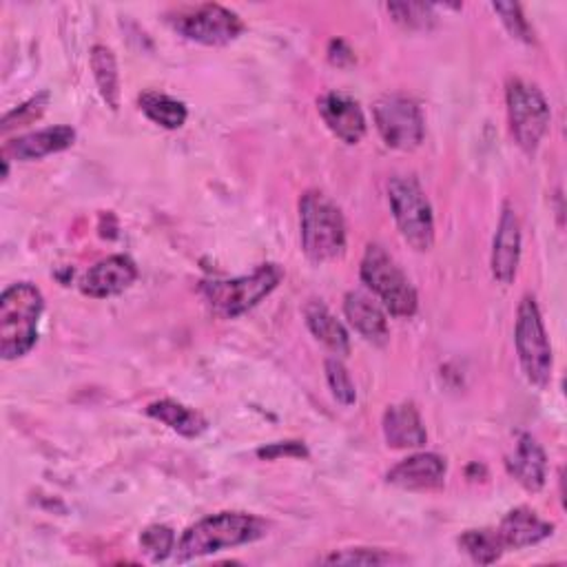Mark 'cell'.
Listing matches in <instances>:
<instances>
[{"label":"cell","mask_w":567,"mask_h":567,"mask_svg":"<svg viewBox=\"0 0 567 567\" xmlns=\"http://www.w3.org/2000/svg\"><path fill=\"white\" fill-rule=\"evenodd\" d=\"M89 62H91V73L95 80V86L102 95V100L106 102V106L111 111L120 109V71H117V60L113 55V51L106 44H93L91 53H89Z\"/></svg>","instance_id":"obj_22"},{"label":"cell","mask_w":567,"mask_h":567,"mask_svg":"<svg viewBox=\"0 0 567 567\" xmlns=\"http://www.w3.org/2000/svg\"><path fill=\"white\" fill-rule=\"evenodd\" d=\"M323 370H326V381H328L332 396L341 405H352L357 401V390H354V381H352L350 372L346 370V365L332 357V359H326Z\"/></svg>","instance_id":"obj_27"},{"label":"cell","mask_w":567,"mask_h":567,"mask_svg":"<svg viewBox=\"0 0 567 567\" xmlns=\"http://www.w3.org/2000/svg\"><path fill=\"white\" fill-rule=\"evenodd\" d=\"M266 520L248 512H219L210 514L182 534L175 545V560L186 563L206 554L237 547L266 536Z\"/></svg>","instance_id":"obj_1"},{"label":"cell","mask_w":567,"mask_h":567,"mask_svg":"<svg viewBox=\"0 0 567 567\" xmlns=\"http://www.w3.org/2000/svg\"><path fill=\"white\" fill-rule=\"evenodd\" d=\"M75 142V131L66 124L58 126H47L27 135H18L2 146V155L9 159L18 162H31V159H42L51 153H60L69 148Z\"/></svg>","instance_id":"obj_15"},{"label":"cell","mask_w":567,"mask_h":567,"mask_svg":"<svg viewBox=\"0 0 567 567\" xmlns=\"http://www.w3.org/2000/svg\"><path fill=\"white\" fill-rule=\"evenodd\" d=\"M303 319L308 330L317 341H321L328 350L334 354H348L350 352V337L343 323L328 310V306L321 299H310L303 306Z\"/></svg>","instance_id":"obj_20"},{"label":"cell","mask_w":567,"mask_h":567,"mask_svg":"<svg viewBox=\"0 0 567 567\" xmlns=\"http://www.w3.org/2000/svg\"><path fill=\"white\" fill-rule=\"evenodd\" d=\"M514 343L525 379L536 388H545L551 379L554 357L538 303L532 295H525L516 308Z\"/></svg>","instance_id":"obj_7"},{"label":"cell","mask_w":567,"mask_h":567,"mask_svg":"<svg viewBox=\"0 0 567 567\" xmlns=\"http://www.w3.org/2000/svg\"><path fill=\"white\" fill-rule=\"evenodd\" d=\"M140 547L153 563H159L175 551V532L168 525L153 523L142 529Z\"/></svg>","instance_id":"obj_26"},{"label":"cell","mask_w":567,"mask_h":567,"mask_svg":"<svg viewBox=\"0 0 567 567\" xmlns=\"http://www.w3.org/2000/svg\"><path fill=\"white\" fill-rule=\"evenodd\" d=\"M44 310L42 292L29 281H16L0 295V354L11 361L24 357L38 341Z\"/></svg>","instance_id":"obj_2"},{"label":"cell","mask_w":567,"mask_h":567,"mask_svg":"<svg viewBox=\"0 0 567 567\" xmlns=\"http://www.w3.org/2000/svg\"><path fill=\"white\" fill-rule=\"evenodd\" d=\"M492 9H494V13L501 16V22L505 24V29L509 31L512 38L527 42V44L534 42V31H532L527 18L523 16L518 2H492Z\"/></svg>","instance_id":"obj_29"},{"label":"cell","mask_w":567,"mask_h":567,"mask_svg":"<svg viewBox=\"0 0 567 567\" xmlns=\"http://www.w3.org/2000/svg\"><path fill=\"white\" fill-rule=\"evenodd\" d=\"M137 279V266L128 255H111L91 266L82 281L80 290L93 299H106L124 292Z\"/></svg>","instance_id":"obj_13"},{"label":"cell","mask_w":567,"mask_h":567,"mask_svg":"<svg viewBox=\"0 0 567 567\" xmlns=\"http://www.w3.org/2000/svg\"><path fill=\"white\" fill-rule=\"evenodd\" d=\"M505 467L509 476H514L516 483H520L529 492H538L545 485L547 456L540 443L527 432L518 434L512 454H507L505 458Z\"/></svg>","instance_id":"obj_16"},{"label":"cell","mask_w":567,"mask_h":567,"mask_svg":"<svg viewBox=\"0 0 567 567\" xmlns=\"http://www.w3.org/2000/svg\"><path fill=\"white\" fill-rule=\"evenodd\" d=\"M47 102H49V93L42 91V93L33 95L31 100H27L24 104H20L18 109L9 111V113L2 117V133H9V131L16 128V126H24V124H31L33 120H38V117L44 113Z\"/></svg>","instance_id":"obj_30"},{"label":"cell","mask_w":567,"mask_h":567,"mask_svg":"<svg viewBox=\"0 0 567 567\" xmlns=\"http://www.w3.org/2000/svg\"><path fill=\"white\" fill-rule=\"evenodd\" d=\"M328 60L337 66H348L354 62V53L343 40H332L328 47Z\"/></svg>","instance_id":"obj_32"},{"label":"cell","mask_w":567,"mask_h":567,"mask_svg":"<svg viewBox=\"0 0 567 567\" xmlns=\"http://www.w3.org/2000/svg\"><path fill=\"white\" fill-rule=\"evenodd\" d=\"M518 261H520V219L516 215V208L509 202H505L501 208L494 239H492V255H489L492 277L498 284L509 286L516 279Z\"/></svg>","instance_id":"obj_11"},{"label":"cell","mask_w":567,"mask_h":567,"mask_svg":"<svg viewBox=\"0 0 567 567\" xmlns=\"http://www.w3.org/2000/svg\"><path fill=\"white\" fill-rule=\"evenodd\" d=\"M401 560H403L401 556H394L377 547H350V549L332 551L319 558V563H326V565H390Z\"/></svg>","instance_id":"obj_25"},{"label":"cell","mask_w":567,"mask_h":567,"mask_svg":"<svg viewBox=\"0 0 567 567\" xmlns=\"http://www.w3.org/2000/svg\"><path fill=\"white\" fill-rule=\"evenodd\" d=\"M140 111L162 128H179L188 117V109L182 100H175L159 91H144L137 95Z\"/></svg>","instance_id":"obj_23"},{"label":"cell","mask_w":567,"mask_h":567,"mask_svg":"<svg viewBox=\"0 0 567 567\" xmlns=\"http://www.w3.org/2000/svg\"><path fill=\"white\" fill-rule=\"evenodd\" d=\"M284 270L277 264H261L252 272L233 279H210L202 281L199 290L210 306V310L224 319H235L250 308H255L264 297H268L279 281Z\"/></svg>","instance_id":"obj_4"},{"label":"cell","mask_w":567,"mask_h":567,"mask_svg":"<svg viewBox=\"0 0 567 567\" xmlns=\"http://www.w3.org/2000/svg\"><path fill=\"white\" fill-rule=\"evenodd\" d=\"M359 275L361 281L379 297V301L390 315L412 317L416 312L419 299L414 286L410 284L408 275L399 268V264L379 244L365 246Z\"/></svg>","instance_id":"obj_6"},{"label":"cell","mask_w":567,"mask_h":567,"mask_svg":"<svg viewBox=\"0 0 567 567\" xmlns=\"http://www.w3.org/2000/svg\"><path fill=\"white\" fill-rule=\"evenodd\" d=\"M383 436L394 450H414L425 445L427 432L412 401L388 405L383 412Z\"/></svg>","instance_id":"obj_17"},{"label":"cell","mask_w":567,"mask_h":567,"mask_svg":"<svg viewBox=\"0 0 567 567\" xmlns=\"http://www.w3.org/2000/svg\"><path fill=\"white\" fill-rule=\"evenodd\" d=\"M388 202L401 237L416 252L434 246V217L430 199L412 175H394L388 182Z\"/></svg>","instance_id":"obj_5"},{"label":"cell","mask_w":567,"mask_h":567,"mask_svg":"<svg viewBox=\"0 0 567 567\" xmlns=\"http://www.w3.org/2000/svg\"><path fill=\"white\" fill-rule=\"evenodd\" d=\"M445 458L436 452H416L388 470L385 481L401 489H434L443 485Z\"/></svg>","instance_id":"obj_14"},{"label":"cell","mask_w":567,"mask_h":567,"mask_svg":"<svg viewBox=\"0 0 567 567\" xmlns=\"http://www.w3.org/2000/svg\"><path fill=\"white\" fill-rule=\"evenodd\" d=\"M496 529L505 549H523L551 536L554 525L540 518L532 507L520 505L509 509Z\"/></svg>","instance_id":"obj_18"},{"label":"cell","mask_w":567,"mask_h":567,"mask_svg":"<svg viewBox=\"0 0 567 567\" xmlns=\"http://www.w3.org/2000/svg\"><path fill=\"white\" fill-rule=\"evenodd\" d=\"M146 414L151 419L168 425L173 432H177V434H182L186 439L199 436L206 430V425H208L206 419L197 410H193V408H188L184 403H177L173 399H159V401L148 403Z\"/></svg>","instance_id":"obj_21"},{"label":"cell","mask_w":567,"mask_h":567,"mask_svg":"<svg viewBox=\"0 0 567 567\" xmlns=\"http://www.w3.org/2000/svg\"><path fill=\"white\" fill-rule=\"evenodd\" d=\"M168 22L186 40L206 47H224L237 40L244 31V20L235 11L215 2L182 9L168 18Z\"/></svg>","instance_id":"obj_9"},{"label":"cell","mask_w":567,"mask_h":567,"mask_svg":"<svg viewBox=\"0 0 567 567\" xmlns=\"http://www.w3.org/2000/svg\"><path fill=\"white\" fill-rule=\"evenodd\" d=\"M390 16L410 29H430L434 24V7L423 2H390Z\"/></svg>","instance_id":"obj_28"},{"label":"cell","mask_w":567,"mask_h":567,"mask_svg":"<svg viewBox=\"0 0 567 567\" xmlns=\"http://www.w3.org/2000/svg\"><path fill=\"white\" fill-rule=\"evenodd\" d=\"M301 248L315 264L337 259L346 248V221L341 208L321 190L310 188L299 199Z\"/></svg>","instance_id":"obj_3"},{"label":"cell","mask_w":567,"mask_h":567,"mask_svg":"<svg viewBox=\"0 0 567 567\" xmlns=\"http://www.w3.org/2000/svg\"><path fill=\"white\" fill-rule=\"evenodd\" d=\"M259 458H277V456H297V458H306L308 450L301 441H279V443H270L266 447L257 450Z\"/></svg>","instance_id":"obj_31"},{"label":"cell","mask_w":567,"mask_h":567,"mask_svg":"<svg viewBox=\"0 0 567 567\" xmlns=\"http://www.w3.org/2000/svg\"><path fill=\"white\" fill-rule=\"evenodd\" d=\"M326 126L346 144H357L365 135V115L359 102L341 91H330L317 100Z\"/></svg>","instance_id":"obj_12"},{"label":"cell","mask_w":567,"mask_h":567,"mask_svg":"<svg viewBox=\"0 0 567 567\" xmlns=\"http://www.w3.org/2000/svg\"><path fill=\"white\" fill-rule=\"evenodd\" d=\"M379 135L390 148L412 151L423 142L425 124L421 109L405 95H383L372 106Z\"/></svg>","instance_id":"obj_10"},{"label":"cell","mask_w":567,"mask_h":567,"mask_svg":"<svg viewBox=\"0 0 567 567\" xmlns=\"http://www.w3.org/2000/svg\"><path fill=\"white\" fill-rule=\"evenodd\" d=\"M458 547L478 565L496 563L505 549L498 536V529H489V527L463 532L458 536Z\"/></svg>","instance_id":"obj_24"},{"label":"cell","mask_w":567,"mask_h":567,"mask_svg":"<svg viewBox=\"0 0 567 567\" xmlns=\"http://www.w3.org/2000/svg\"><path fill=\"white\" fill-rule=\"evenodd\" d=\"M505 102H507L509 131H512L516 144L527 155L536 153L540 140L547 133L549 117H551L549 104H547L543 91L523 78H512V80H507Z\"/></svg>","instance_id":"obj_8"},{"label":"cell","mask_w":567,"mask_h":567,"mask_svg":"<svg viewBox=\"0 0 567 567\" xmlns=\"http://www.w3.org/2000/svg\"><path fill=\"white\" fill-rule=\"evenodd\" d=\"M343 315L350 326L370 343L385 346L390 330L383 310L363 292L352 290L343 297Z\"/></svg>","instance_id":"obj_19"}]
</instances>
